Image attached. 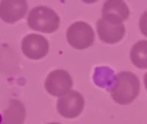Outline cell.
Returning a JSON list of instances; mask_svg holds the SVG:
<instances>
[{
  "instance_id": "1",
  "label": "cell",
  "mask_w": 147,
  "mask_h": 124,
  "mask_svg": "<svg viewBox=\"0 0 147 124\" xmlns=\"http://www.w3.org/2000/svg\"><path fill=\"white\" fill-rule=\"evenodd\" d=\"M140 83L138 77L130 71H121L117 74L111 96L117 103L126 105L132 102L139 94Z\"/></svg>"
},
{
  "instance_id": "2",
  "label": "cell",
  "mask_w": 147,
  "mask_h": 124,
  "mask_svg": "<svg viewBox=\"0 0 147 124\" xmlns=\"http://www.w3.org/2000/svg\"><path fill=\"white\" fill-rule=\"evenodd\" d=\"M27 23L29 27L34 30L53 33L59 28L60 18L52 9L46 6H37L29 13Z\"/></svg>"
},
{
  "instance_id": "3",
  "label": "cell",
  "mask_w": 147,
  "mask_h": 124,
  "mask_svg": "<svg viewBox=\"0 0 147 124\" xmlns=\"http://www.w3.org/2000/svg\"><path fill=\"white\" fill-rule=\"evenodd\" d=\"M67 40L76 49L89 48L94 42V31L87 23L80 21L71 24L67 30Z\"/></svg>"
},
{
  "instance_id": "4",
  "label": "cell",
  "mask_w": 147,
  "mask_h": 124,
  "mask_svg": "<svg viewBox=\"0 0 147 124\" xmlns=\"http://www.w3.org/2000/svg\"><path fill=\"white\" fill-rule=\"evenodd\" d=\"M73 85L72 77L63 70H55L50 72L45 81V89L53 96H63L70 92Z\"/></svg>"
},
{
  "instance_id": "5",
  "label": "cell",
  "mask_w": 147,
  "mask_h": 124,
  "mask_svg": "<svg viewBox=\"0 0 147 124\" xmlns=\"http://www.w3.org/2000/svg\"><path fill=\"white\" fill-rule=\"evenodd\" d=\"M84 98L77 91H70L67 95L59 98L57 102V110L65 118H75L81 115L84 108Z\"/></svg>"
},
{
  "instance_id": "6",
  "label": "cell",
  "mask_w": 147,
  "mask_h": 124,
  "mask_svg": "<svg viewBox=\"0 0 147 124\" xmlns=\"http://www.w3.org/2000/svg\"><path fill=\"white\" fill-rule=\"evenodd\" d=\"M48 40L39 34H30L22 41L24 54L32 60H39L44 57L49 52Z\"/></svg>"
},
{
  "instance_id": "7",
  "label": "cell",
  "mask_w": 147,
  "mask_h": 124,
  "mask_svg": "<svg viewBox=\"0 0 147 124\" xmlns=\"http://www.w3.org/2000/svg\"><path fill=\"white\" fill-rule=\"evenodd\" d=\"M129 14V8L122 0H108L102 7V19L113 24H121Z\"/></svg>"
},
{
  "instance_id": "8",
  "label": "cell",
  "mask_w": 147,
  "mask_h": 124,
  "mask_svg": "<svg viewBox=\"0 0 147 124\" xmlns=\"http://www.w3.org/2000/svg\"><path fill=\"white\" fill-rule=\"evenodd\" d=\"M28 11L24 0H4L0 2V18L6 23H15L23 18Z\"/></svg>"
},
{
  "instance_id": "9",
  "label": "cell",
  "mask_w": 147,
  "mask_h": 124,
  "mask_svg": "<svg viewBox=\"0 0 147 124\" xmlns=\"http://www.w3.org/2000/svg\"><path fill=\"white\" fill-rule=\"evenodd\" d=\"M96 27L100 39L106 43H119L125 34V28L123 24H113L102 18L97 21Z\"/></svg>"
},
{
  "instance_id": "10",
  "label": "cell",
  "mask_w": 147,
  "mask_h": 124,
  "mask_svg": "<svg viewBox=\"0 0 147 124\" xmlns=\"http://www.w3.org/2000/svg\"><path fill=\"white\" fill-rule=\"evenodd\" d=\"M25 115L24 104L18 100L12 99L10 101L8 108L4 111L1 124H23Z\"/></svg>"
},
{
  "instance_id": "11",
  "label": "cell",
  "mask_w": 147,
  "mask_h": 124,
  "mask_svg": "<svg viewBox=\"0 0 147 124\" xmlns=\"http://www.w3.org/2000/svg\"><path fill=\"white\" fill-rule=\"evenodd\" d=\"M130 57L131 63L139 69H147V41L137 42L131 49Z\"/></svg>"
},
{
  "instance_id": "12",
  "label": "cell",
  "mask_w": 147,
  "mask_h": 124,
  "mask_svg": "<svg viewBox=\"0 0 147 124\" xmlns=\"http://www.w3.org/2000/svg\"><path fill=\"white\" fill-rule=\"evenodd\" d=\"M139 29L141 33L147 37V11L144 12L139 20Z\"/></svg>"
},
{
  "instance_id": "13",
  "label": "cell",
  "mask_w": 147,
  "mask_h": 124,
  "mask_svg": "<svg viewBox=\"0 0 147 124\" xmlns=\"http://www.w3.org/2000/svg\"><path fill=\"white\" fill-rule=\"evenodd\" d=\"M144 86H145V89H147V72L144 74Z\"/></svg>"
},
{
  "instance_id": "14",
  "label": "cell",
  "mask_w": 147,
  "mask_h": 124,
  "mask_svg": "<svg viewBox=\"0 0 147 124\" xmlns=\"http://www.w3.org/2000/svg\"><path fill=\"white\" fill-rule=\"evenodd\" d=\"M48 124H60L58 122H50V123H48Z\"/></svg>"
}]
</instances>
